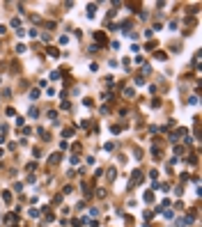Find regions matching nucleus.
Listing matches in <instances>:
<instances>
[{"instance_id":"8","label":"nucleus","mask_w":202,"mask_h":227,"mask_svg":"<svg viewBox=\"0 0 202 227\" xmlns=\"http://www.w3.org/2000/svg\"><path fill=\"white\" fill-rule=\"evenodd\" d=\"M16 53H25V44H19L16 46Z\"/></svg>"},{"instance_id":"10","label":"nucleus","mask_w":202,"mask_h":227,"mask_svg":"<svg viewBox=\"0 0 202 227\" xmlns=\"http://www.w3.org/2000/svg\"><path fill=\"white\" fill-rule=\"evenodd\" d=\"M0 156H2V149H0Z\"/></svg>"},{"instance_id":"9","label":"nucleus","mask_w":202,"mask_h":227,"mask_svg":"<svg viewBox=\"0 0 202 227\" xmlns=\"http://www.w3.org/2000/svg\"><path fill=\"white\" fill-rule=\"evenodd\" d=\"M108 177H110V179H115V177H117V170H115V167H113V170H108Z\"/></svg>"},{"instance_id":"3","label":"nucleus","mask_w":202,"mask_h":227,"mask_svg":"<svg viewBox=\"0 0 202 227\" xmlns=\"http://www.w3.org/2000/svg\"><path fill=\"white\" fill-rule=\"evenodd\" d=\"M94 39H97L99 44H106V41H108V39H106V34H103V32H94Z\"/></svg>"},{"instance_id":"1","label":"nucleus","mask_w":202,"mask_h":227,"mask_svg":"<svg viewBox=\"0 0 202 227\" xmlns=\"http://www.w3.org/2000/svg\"><path fill=\"white\" fill-rule=\"evenodd\" d=\"M142 181H145L142 172H140V170H133V172H131V179H129V188H131V186H138V184H142Z\"/></svg>"},{"instance_id":"7","label":"nucleus","mask_w":202,"mask_h":227,"mask_svg":"<svg viewBox=\"0 0 202 227\" xmlns=\"http://www.w3.org/2000/svg\"><path fill=\"white\" fill-rule=\"evenodd\" d=\"M48 55H51V58H58L60 51H58V48H48Z\"/></svg>"},{"instance_id":"4","label":"nucleus","mask_w":202,"mask_h":227,"mask_svg":"<svg viewBox=\"0 0 202 227\" xmlns=\"http://www.w3.org/2000/svg\"><path fill=\"white\" fill-rule=\"evenodd\" d=\"M97 14V5H87V16H94Z\"/></svg>"},{"instance_id":"6","label":"nucleus","mask_w":202,"mask_h":227,"mask_svg":"<svg viewBox=\"0 0 202 227\" xmlns=\"http://www.w3.org/2000/svg\"><path fill=\"white\" fill-rule=\"evenodd\" d=\"M142 200H145V202H154V193H145Z\"/></svg>"},{"instance_id":"5","label":"nucleus","mask_w":202,"mask_h":227,"mask_svg":"<svg viewBox=\"0 0 202 227\" xmlns=\"http://www.w3.org/2000/svg\"><path fill=\"white\" fill-rule=\"evenodd\" d=\"M2 200L9 204V202H12V193H9V191H5V193H2Z\"/></svg>"},{"instance_id":"2","label":"nucleus","mask_w":202,"mask_h":227,"mask_svg":"<svg viewBox=\"0 0 202 227\" xmlns=\"http://www.w3.org/2000/svg\"><path fill=\"white\" fill-rule=\"evenodd\" d=\"M60 158H62V154L58 152V154H53L51 158H48V165H55V163H60Z\"/></svg>"}]
</instances>
